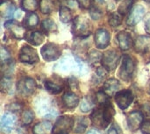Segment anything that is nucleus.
Here are the masks:
<instances>
[{
	"label": "nucleus",
	"mask_w": 150,
	"mask_h": 134,
	"mask_svg": "<svg viewBox=\"0 0 150 134\" xmlns=\"http://www.w3.org/2000/svg\"><path fill=\"white\" fill-rule=\"evenodd\" d=\"M60 19L62 23H69L72 19V13L69 8L67 6H62L60 8Z\"/></svg>",
	"instance_id": "nucleus-28"
},
{
	"label": "nucleus",
	"mask_w": 150,
	"mask_h": 134,
	"mask_svg": "<svg viewBox=\"0 0 150 134\" xmlns=\"http://www.w3.org/2000/svg\"><path fill=\"white\" fill-rule=\"evenodd\" d=\"M41 29L45 33L54 32L57 30V25L53 19L46 18L41 23Z\"/></svg>",
	"instance_id": "nucleus-24"
},
{
	"label": "nucleus",
	"mask_w": 150,
	"mask_h": 134,
	"mask_svg": "<svg viewBox=\"0 0 150 134\" xmlns=\"http://www.w3.org/2000/svg\"><path fill=\"white\" fill-rule=\"evenodd\" d=\"M27 41L29 43H31L33 46H40L44 42L45 37L42 34V32H32L28 34L27 38H26Z\"/></svg>",
	"instance_id": "nucleus-23"
},
{
	"label": "nucleus",
	"mask_w": 150,
	"mask_h": 134,
	"mask_svg": "<svg viewBox=\"0 0 150 134\" xmlns=\"http://www.w3.org/2000/svg\"><path fill=\"white\" fill-rule=\"evenodd\" d=\"M133 100H134L133 93L128 90L120 91L115 96V101L118 106L122 110L127 109L132 104Z\"/></svg>",
	"instance_id": "nucleus-12"
},
{
	"label": "nucleus",
	"mask_w": 150,
	"mask_h": 134,
	"mask_svg": "<svg viewBox=\"0 0 150 134\" xmlns=\"http://www.w3.org/2000/svg\"><path fill=\"white\" fill-rule=\"evenodd\" d=\"M21 15H22V12H21L20 11H18L17 12H15V18H20V17H21Z\"/></svg>",
	"instance_id": "nucleus-49"
},
{
	"label": "nucleus",
	"mask_w": 150,
	"mask_h": 134,
	"mask_svg": "<svg viewBox=\"0 0 150 134\" xmlns=\"http://www.w3.org/2000/svg\"><path fill=\"white\" fill-rule=\"evenodd\" d=\"M39 7L37 0H21V8L28 12L35 11Z\"/></svg>",
	"instance_id": "nucleus-26"
},
{
	"label": "nucleus",
	"mask_w": 150,
	"mask_h": 134,
	"mask_svg": "<svg viewBox=\"0 0 150 134\" xmlns=\"http://www.w3.org/2000/svg\"><path fill=\"white\" fill-rule=\"evenodd\" d=\"M51 131H53L52 124L49 121H43L38 123L33 128V134H50Z\"/></svg>",
	"instance_id": "nucleus-21"
},
{
	"label": "nucleus",
	"mask_w": 150,
	"mask_h": 134,
	"mask_svg": "<svg viewBox=\"0 0 150 134\" xmlns=\"http://www.w3.org/2000/svg\"><path fill=\"white\" fill-rule=\"evenodd\" d=\"M145 1H147V2H150V0H145Z\"/></svg>",
	"instance_id": "nucleus-53"
},
{
	"label": "nucleus",
	"mask_w": 150,
	"mask_h": 134,
	"mask_svg": "<svg viewBox=\"0 0 150 134\" xmlns=\"http://www.w3.org/2000/svg\"><path fill=\"white\" fill-rule=\"evenodd\" d=\"M120 88V82L115 78H110L105 83L103 87V91L110 97L114 95L116 96Z\"/></svg>",
	"instance_id": "nucleus-18"
},
{
	"label": "nucleus",
	"mask_w": 150,
	"mask_h": 134,
	"mask_svg": "<svg viewBox=\"0 0 150 134\" xmlns=\"http://www.w3.org/2000/svg\"><path fill=\"white\" fill-rule=\"evenodd\" d=\"M16 120V117L12 113L8 112L4 114L1 118V130L4 133H10L15 126Z\"/></svg>",
	"instance_id": "nucleus-15"
},
{
	"label": "nucleus",
	"mask_w": 150,
	"mask_h": 134,
	"mask_svg": "<svg viewBox=\"0 0 150 134\" xmlns=\"http://www.w3.org/2000/svg\"><path fill=\"white\" fill-rule=\"evenodd\" d=\"M88 125H89V122L86 118H83V117L78 118L76 120V127H75V133H83L86 130V128L88 127Z\"/></svg>",
	"instance_id": "nucleus-30"
},
{
	"label": "nucleus",
	"mask_w": 150,
	"mask_h": 134,
	"mask_svg": "<svg viewBox=\"0 0 150 134\" xmlns=\"http://www.w3.org/2000/svg\"><path fill=\"white\" fill-rule=\"evenodd\" d=\"M76 57L73 58L71 56H65L58 64V67H60L62 71H69L75 69L76 70Z\"/></svg>",
	"instance_id": "nucleus-20"
},
{
	"label": "nucleus",
	"mask_w": 150,
	"mask_h": 134,
	"mask_svg": "<svg viewBox=\"0 0 150 134\" xmlns=\"http://www.w3.org/2000/svg\"><path fill=\"white\" fill-rule=\"evenodd\" d=\"M14 11H15V6L12 4H6V6H4L2 4V8H1V13L2 16L4 18H11L14 16Z\"/></svg>",
	"instance_id": "nucleus-32"
},
{
	"label": "nucleus",
	"mask_w": 150,
	"mask_h": 134,
	"mask_svg": "<svg viewBox=\"0 0 150 134\" xmlns=\"http://www.w3.org/2000/svg\"><path fill=\"white\" fill-rule=\"evenodd\" d=\"M87 134H99L97 131H94V130H91V131H90L89 133Z\"/></svg>",
	"instance_id": "nucleus-50"
},
{
	"label": "nucleus",
	"mask_w": 150,
	"mask_h": 134,
	"mask_svg": "<svg viewBox=\"0 0 150 134\" xmlns=\"http://www.w3.org/2000/svg\"><path fill=\"white\" fill-rule=\"evenodd\" d=\"M78 5L81 9L83 10H87V9H91L92 7L91 5V0H77Z\"/></svg>",
	"instance_id": "nucleus-42"
},
{
	"label": "nucleus",
	"mask_w": 150,
	"mask_h": 134,
	"mask_svg": "<svg viewBox=\"0 0 150 134\" xmlns=\"http://www.w3.org/2000/svg\"><path fill=\"white\" fill-rule=\"evenodd\" d=\"M19 60L24 63L33 64L39 61V56L34 48L30 46H24L19 52Z\"/></svg>",
	"instance_id": "nucleus-9"
},
{
	"label": "nucleus",
	"mask_w": 150,
	"mask_h": 134,
	"mask_svg": "<svg viewBox=\"0 0 150 134\" xmlns=\"http://www.w3.org/2000/svg\"><path fill=\"white\" fill-rule=\"evenodd\" d=\"M34 118V114L31 110H25L21 114V121L24 126L30 125Z\"/></svg>",
	"instance_id": "nucleus-35"
},
{
	"label": "nucleus",
	"mask_w": 150,
	"mask_h": 134,
	"mask_svg": "<svg viewBox=\"0 0 150 134\" xmlns=\"http://www.w3.org/2000/svg\"><path fill=\"white\" fill-rule=\"evenodd\" d=\"M127 126L128 128L134 132L142 127L143 121V115L141 111H132L127 116Z\"/></svg>",
	"instance_id": "nucleus-13"
},
{
	"label": "nucleus",
	"mask_w": 150,
	"mask_h": 134,
	"mask_svg": "<svg viewBox=\"0 0 150 134\" xmlns=\"http://www.w3.org/2000/svg\"><path fill=\"white\" fill-rule=\"evenodd\" d=\"M76 72L81 75L86 74L87 73V67H86L85 63H83V61L82 60H80L79 58H76Z\"/></svg>",
	"instance_id": "nucleus-38"
},
{
	"label": "nucleus",
	"mask_w": 150,
	"mask_h": 134,
	"mask_svg": "<svg viewBox=\"0 0 150 134\" xmlns=\"http://www.w3.org/2000/svg\"><path fill=\"white\" fill-rule=\"evenodd\" d=\"M55 1L54 0H40V8L42 13L49 14L55 8Z\"/></svg>",
	"instance_id": "nucleus-25"
},
{
	"label": "nucleus",
	"mask_w": 150,
	"mask_h": 134,
	"mask_svg": "<svg viewBox=\"0 0 150 134\" xmlns=\"http://www.w3.org/2000/svg\"><path fill=\"white\" fill-rule=\"evenodd\" d=\"M117 39L119 43V47L122 51L129 50L133 45V39L131 35L127 32H120L117 34Z\"/></svg>",
	"instance_id": "nucleus-17"
},
{
	"label": "nucleus",
	"mask_w": 150,
	"mask_h": 134,
	"mask_svg": "<svg viewBox=\"0 0 150 134\" xmlns=\"http://www.w3.org/2000/svg\"><path fill=\"white\" fill-rule=\"evenodd\" d=\"M96 102H97L98 104H99L100 106L108 104H110L109 97H108L104 91H100V92H98V93L97 94V96H96Z\"/></svg>",
	"instance_id": "nucleus-37"
},
{
	"label": "nucleus",
	"mask_w": 150,
	"mask_h": 134,
	"mask_svg": "<svg viewBox=\"0 0 150 134\" xmlns=\"http://www.w3.org/2000/svg\"><path fill=\"white\" fill-rule=\"evenodd\" d=\"M134 0H124L119 7V13L121 15H126L133 9V4Z\"/></svg>",
	"instance_id": "nucleus-31"
},
{
	"label": "nucleus",
	"mask_w": 150,
	"mask_h": 134,
	"mask_svg": "<svg viewBox=\"0 0 150 134\" xmlns=\"http://www.w3.org/2000/svg\"><path fill=\"white\" fill-rule=\"evenodd\" d=\"M74 126V119L71 117L64 116L58 118L52 133L53 134H68Z\"/></svg>",
	"instance_id": "nucleus-6"
},
{
	"label": "nucleus",
	"mask_w": 150,
	"mask_h": 134,
	"mask_svg": "<svg viewBox=\"0 0 150 134\" xmlns=\"http://www.w3.org/2000/svg\"><path fill=\"white\" fill-rule=\"evenodd\" d=\"M36 109L41 116L45 118H54L58 115L57 109L50 103L48 99L40 98L36 103Z\"/></svg>",
	"instance_id": "nucleus-3"
},
{
	"label": "nucleus",
	"mask_w": 150,
	"mask_h": 134,
	"mask_svg": "<svg viewBox=\"0 0 150 134\" xmlns=\"http://www.w3.org/2000/svg\"><path fill=\"white\" fill-rule=\"evenodd\" d=\"M142 111L146 116L150 117V103H146L142 105Z\"/></svg>",
	"instance_id": "nucleus-46"
},
{
	"label": "nucleus",
	"mask_w": 150,
	"mask_h": 134,
	"mask_svg": "<svg viewBox=\"0 0 150 134\" xmlns=\"http://www.w3.org/2000/svg\"><path fill=\"white\" fill-rule=\"evenodd\" d=\"M9 134H27V130L25 126H20L12 130Z\"/></svg>",
	"instance_id": "nucleus-44"
},
{
	"label": "nucleus",
	"mask_w": 150,
	"mask_h": 134,
	"mask_svg": "<svg viewBox=\"0 0 150 134\" xmlns=\"http://www.w3.org/2000/svg\"><path fill=\"white\" fill-rule=\"evenodd\" d=\"M145 8L144 6L141 4H137L133 7V9L130 11L128 17L127 18V25L128 26H134L137 25L144 17L145 15Z\"/></svg>",
	"instance_id": "nucleus-10"
},
{
	"label": "nucleus",
	"mask_w": 150,
	"mask_h": 134,
	"mask_svg": "<svg viewBox=\"0 0 150 134\" xmlns=\"http://www.w3.org/2000/svg\"><path fill=\"white\" fill-rule=\"evenodd\" d=\"M43 59L46 61H54L59 59L62 54L61 48L59 46L54 43H47L44 45L40 50Z\"/></svg>",
	"instance_id": "nucleus-7"
},
{
	"label": "nucleus",
	"mask_w": 150,
	"mask_h": 134,
	"mask_svg": "<svg viewBox=\"0 0 150 134\" xmlns=\"http://www.w3.org/2000/svg\"><path fill=\"white\" fill-rule=\"evenodd\" d=\"M11 88V80L9 77H3L1 81V89L4 92H8Z\"/></svg>",
	"instance_id": "nucleus-40"
},
{
	"label": "nucleus",
	"mask_w": 150,
	"mask_h": 134,
	"mask_svg": "<svg viewBox=\"0 0 150 134\" xmlns=\"http://www.w3.org/2000/svg\"><path fill=\"white\" fill-rule=\"evenodd\" d=\"M114 115V109L111 104L100 106L92 111L91 115V122L99 128H105L112 121Z\"/></svg>",
	"instance_id": "nucleus-1"
},
{
	"label": "nucleus",
	"mask_w": 150,
	"mask_h": 134,
	"mask_svg": "<svg viewBox=\"0 0 150 134\" xmlns=\"http://www.w3.org/2000/svg\"><path fill=\"white\" fill-rule=\"evenodd\" d=\"M107 75V70L105 68H98L93 75V81L96 83H99L103 81Z\"/></svg>",
	"instance_id": "nucleus-34"
},
{
	"label": "nucleus",
	"mask_w": 150,
	"mask_h": 134,
	"mask_svg": "<svg viewBox=\"0 0 150 134\" xmlns=\"http://www.w3.org/2000/svg\"><path fill=\"white\" fill-rule=\"evenodd\" d=\"M0 58H1L2 64L6 63V62H9V61H11V54H10L9 51H8L4 47H1Z\"/></svg>",
	"instance_id": "nucleus-39"
},
{
	"label": "nucleus",
	"mask_w": 150,
	"mask_h": 134,
	"mask_svg": "<svg viewBox=\"0 0 150 134\" xmlns=\"http://www.w3.org/2000/svg\"><path fill=\"white\" fill-rule=\"evenodd\" d=\"M102 58H103V54L96 49H91L89 53V59L92 64L98 63L100 61H102Z\"/></svg>",
	"instance_id": "nucleus-36"
},
{
	"label": "nucleus",
	"mask_w": 150,
	"mask_h": 134,
	"mask_svg": "<svg viewBox=\"0 0 150 134\" xmlns=\"http://www.w3.org/2000/svg\"><path fill=\"white\" fill-rule=\"evenodd\" d=\"M5 28L9 31L12 37L17 39H22L25 37L26 31L24 26H22L19 23L13 20H8L4 24Z\"/></svg>",
	"instance_id": "nucleus-11"
},
{
	"label": "nucleus",
	"mask_w": 150,
	"mask_h": 134,
	"mask_svg": "<svg viewBox=\"0 0 150 134\" xmlns=\"http://www.w3.org/2000/svg\"><path fill=\"white\" fill-rule=\"evenodd\" d=\"M45 87L49 92H51L53 94H59L63 90V87L61 83H55L53 81H47L45 83Z\"/></svg>",
	"instance_id": "nucleus-27"
},
{
	"label": "nucleus",
	"mask_w": 150,
	"mask_h": 134,
	"mask_svg": "<svg viewBox=\"0 0 150 134\" xmlns=\"http://www.w3.org/2000/svg\"><path fill=\"white\" fill-rule=\"evenodd\" d=\"M120 55L115 50H108L103 54L102 58V65L107 71L114 70L119 62H120Z\"/></svg>",
	"instance_id": "nucleus-5"
},
{
	"label": "nucleus",
	"mask_w": 150,
	"mask_h": 134,
	"mask_svg": "<svg viewBox=\"0 0 150 134\" xmlns=\"http://www.w3.org/2000/svg\"><path fill=\"white\" fill-rule=\"evenodd\" d=\"M149 93H150V83H149Z\"/></svg>",
	"instance_id": "nucleus-52"
},
{
	"label": "nucleus",
	"mask_w": 150,
	"mask_h": 134,
	"mask_svg": "<svg viewBox=\"0 0 150 134\" xmlns=\"http://www.w3.org/2000/svg\"><path fill=\"white\" fill-rule=\"evenodd\" d=\"M106 134H119L118 133V132H117V130L114 128V127H111L108 131H107V133H106Z\"/></svg>",
	"instance_id": "nucleus-48"
},
{
	"label": "nucleus",
	"mask_w": 150,
	"mask_h": 134,
	"mask_svg": "<svg viewBox=\"0 0 150 134\" xmlns=\"http://www.w3.org/2000/svg\"><path fill=\"white\" fill-rule=\"evenodd\" d=\"M18 92L25 97L32 95L36 90V83L30 77H25L21 79L17 85Z\"/></svg>",
	"instance_id": "nucleus-8"
},
{
	"label": "nucleus",
	"mask_w": 150,
	"mask_h": 134,
	"mask_svg": "<svg viewBox=\"0 0 150 134\" xmlns=\"http://www.w3.org/2000/svg\"><path fill=\"white\" fill-rule=\"evenodd\" d=\"M134 48L137 53H146L150 49V37L141 35L136 38L134 43Z\"/></svg>",
	"instance_id": "nucleus-16"
},
{
	"label": "nucleus",
	"mask_w": 150,
	"mask_h": 134,
	"mask_svg": "<svg viewBox=\"0 0 150 134\" xmlns=\"http://www.w3.org/2000/svg\"><path fill=\"white\" fill-rule=\"evenodd\" d=\"M96 2H98V3H100V4H103V3H105L106 0H95Z\"/></svg>",
	"instance_id": "nucleus-51"
},
{
	"label": "nucleus",
	"mask_w": 150,
	"mask_h": 134,
	"mask_svg": "<svg viewBox=\"0 0 150 134\" xmlns=\"http://www.w3.org/2000/svg\"><path fill=\"white\" fill-rule=\"evenodd\" d=\"M95 101L92 100L91 97H86L85 98L83 99L81 104H80V109L83 112H89L94 106Z\"/></svg>",
	"instance_id": "nucleus-33"
},
{
	"label": "nucleus",
	"mask_w": 150,
	"mask_h": 134,
	"mask_svg": "<svg viewBox=\"0 0 150 134\" xmlns=\"http://www.w3.org/2000/svg\"><path fill=\"white\" fill-rule=\"evenodd\" d=\"M90 15L92 19L94 20H98L102 17V11L96 6H92L90 9Z\"/></svg>",
	"instance_id": "nucleus-41"
},
{
	"label": "nucleus",
	"mask_w": 150,
	"mask_h": 134,
	"mask_svg": "<svg viewBox=\"0 0 150 134\" xmlns=\"http://www.w3.org/2000/svg\"><path fill=\"white\" fill-rule=\"evenodd\" d=\"M39 21H40L39 16L36 13L28 12L24 18L23 24H24V26H25L26 28L32 29V28H34L39 24Z\"/></svg>",
	"instance_id": "nucleus-22"
},
{
	"label": "nucleus",
	"mask_w": 150,
	"mask_h": 134,
	"mask_svg": "<svg viewBox=\"0 0 150 134\" xmlns=\"http://www.w3.org/2000/svg\"><path fill=\"white\" fill-rule=\"evenodd\" d=\"M135 70V61L129 55H124L120 69L119 71L120 77L124 81H129Z\"/></svg>",
	"instance_id": "nucleus-4"
},
{
	"label": "nucleus",
	"mask_w": 150,
	"mask_h": 134,
	"mask_svg": "<svg viewBox=\"0 0 150 134\" xmlns=\"http://www.w3.org/2000/svg\"><path fill=\"white\" fill-rule=\"evenodd\" d=\"M72 32L77 37L86 38L91 33V25L85 17L77 16L73 20Z\"/></svg>",
	"instance_id": "nucleus-2"
},
{
	"label": "nucleus",
	"mask_w": 150,
	"mask_h": 134,
	"mask_svg": "<svg viewBox=\"0 0 150 134\" xmlns=\"http://www.w3.org/2000/svg\"><path fill=\"white\" fill-rule=\"evenodd\" d=\"M108 23L112 27H118L122 23V15L119 12H112L108 17Z\"/></svg>",
	"instance_id": "nucleus-29"
},
{
	"label": "nucleus",
	"mask_w": 150,
	"mask_h": 134,
	"mask_svg": "<svg viewBox=\"0 0 150 134\" xmlns=\"http://www.w3.org/2000/svg\"><path fill=\"white\" fill-rule=\"evenodd\" d=\"M79 102L78 97L72 92H66L62 97V104L68 109H73L77 106Z\"/></svg>",
	"instance_id": "nucleus-19"
},
{
	"label": "nucleus",
	"mask_w": 150,
	"mask_h": 134,
	"mask_svg": "<svg viewBox=\"0 0 150 134\" xmlns=\"http://www.w3.org/2000/svg\"><path fill=\"white\" fill-rule=\"evenodd\" d=\"M141 131L143 134H150V120L145 121L142 127H141Z\"/></svg>",
	"instance_id": "nucleus-43"
},
{
	"label": "nucleus",
	"mask_w": 150,
	"mask_h": 134,
	"mask_svg": "<svg viewBox=\"0 0 150 134\" xmlns=\"http://www.w3.org/2000/svg\"><path fill=\"white\" fill-rule=\"evenodd\" d=\"M19 109H20V105L18 104H17V103L12 104L11 106V108H10L11 111H18Z\"/></svg>",
	"instance_id": "nucleus-47"
},
{
	"label": "nucleus",
	"mask_w": 150,
	"mask_h": 134,
	"mask_svg": "<svg viewBox=\"0 0 150 134\" xmlns=\"http://www.w3.org/2000/svg\"><path fill=\"white\" fill-rule=\"evenodd\" d=\"M115 1H121V0H115Z\"/></svg>",
	"instance_id": "nucleus-54"
},
{
	"label": "nucleus",
	"mask_w": 150,
	"mask_h": 134,
	"mask_svg": "<svg viewBox=\"0 0 150 134\" xmlns=\"http://www.w3.org/2000/svg\"><path fill=\"white\" fill-rule=\"evenodd\" d=\"M110 39H111L110 33L105 29L97 30V32L95 33V37H94L95 44H96L97 47H98L100 49L105 48L109 45Z\"/></svg>",
	"instance_id": "nucleus-14"
},
{
	"label": "nucleus",
	"mask_w": 150,
	"mask_h": 134,
	"mask_svg": "<svg viewBox=\"0 0 150 134\" xmlns=\"http://www.w3.org/2000/svg\"><path fill=\"white\" fill-rule=\"evenodd\" d=\"M145 30L149 34H150V12L148 13L145 18Z\"/></svg>",
	"instance_id": "nucleus-45"
}]
</instances>
